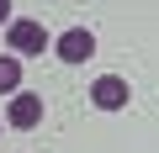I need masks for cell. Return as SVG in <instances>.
<instances>
[{
  "mask_svg": "<svg viewBox=\"0 0 159 153\" xmlns=\"http://www.w3.org/2000/svg\"><path fill=\"white\" fill-rule=\"evenodd\" d=\"M127 100H133V90H127L122 74H96L90 79V106L96 111H127Z\"/></svg>",
  "mask_w": 159,
  "mask_h": 153,
  "instance_id": "obj_2",
  "label": "cell"
},
{
  "mask_svg": "<svg viewBox=\"0 0 159 153\" xmlns=\"http://www.w3.org/2000/svg\"><path fill=\"white\" fill-rule=\"evenodd\" d=\"M37 121H43V95H37V90H16V95L6 100V127L32 132Z\"/></svg>",
  "mask_w": 159,
  "mask_h": 153,
  "instance_id": "obj_3",
  "label": "cell"
},
{
  "mask_svg": "<svg viewBox=\"0 0 159 153\" xmlns=\"http://www.w3.org/2000/svg\"><path fill=\"white\" fill-rule=\"evenodd\" d=\"M0 127H6V116H0Z\"/></svg>",
  "mask_w": 159,
  "mask_h": 153,
  "instance_id": "obj_7",
  "label": "cell"
},
{
  "mask_svg": "<svg viewBox=\"0 0 159 153\" xmlns=\"http://www.w3.org/2000/svg\"><path fill=\"white\" fill-rule=\"evenodd\" d=\"M0 27H11V0H0Z\"/></svg>",
  "mask_w": 159,
  "mask_h": 153,
  "instance_id": "obj_6",
  "label": "cell"
},
{
  "mask_svg": "<svg viewBox=\"0 0 159 153\" xmlns=\"http://www.w3.org/2000/svg\"><path fill=\"white\" fill-rule=\"evenodd\" d=\"M21 90V53H0V95H16Z\"/></svg>",
  "mask_w": 159,
  "mask_h": 153,
  "instance_id": "obj_5",
  "label": "cell"
},
{
  "mask_svg": "<svg viewBox=\"0 0 159 153\" xmlns=\"http://www.w3.org/2000/svg\"><path fill=\"white\" fill-rule=\"evenodd\" d=\"M6 48L21 53V58H37V53L53 48V37H48L43 21H32V16H11V27H6Z\"/></svg>",
  "mask_w": 159,
  "mask_h": 153,
  "instance_id": "obj_1",
  "label": "cell"
},
{
  "mask_svg": "<svg viewBox=\"0 0 159 153\" xmlns=\"http://www.w3.org/2000/svg\"><path fill=\"white\" fill-rule=\"evenodd\" d=\"M53 53H58L64 63H85V58L96 53V32H90V27H69V32L53 37Z\"/></svg>",
  "mask_w": 159,
  "mask_h": 153,
  "instance_id": "obj_4",
  "label": "cell"
}]
</instances>
